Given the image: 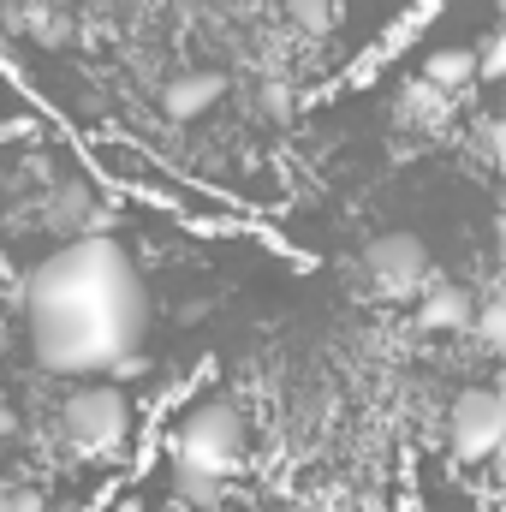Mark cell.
<instances>
[{
  "mask_svg": "<svg viewBox=\"0 0 506 512\" xmlns=\"http://www.w3.org/2000/svg\"><path fill=\"white\" fill-rule=\"evenodd\" d=\"M221 96H227V78H221V72H179V78L161 90V114H167V120H197V114H209Z\"/></svg>",
  "mask_w": 506,
  "mask_h": 512,
  "instance_id": "obj_6",
  "label": "cell"
},
{
  "mask_svg": "<svg viewBox=\"0 0 506 512\" xmlns=\"http://www.w3.org/2000/svg\"><path fill=\"white\" fill-rule=\"evenodd\" d=\"M114 512H143V501H131V495H126V501H120Z\"/></svg>",
  "mask_w": 506,
  "mask_h": 512,
  "instance_id": "obj_20",
  "label": "cell"
},
{
  "mask_svg": "<svg viewBox=\"0 0 506 512\" xmlns=\"http://www.w3.org/2000/svg\"><path fill=\"white\" fill-rule=\"evenodd\" d=\"M0 512H6V507H0Z\"/></svg>",
  "mask_w": 506,
  "mask_h": 512,
  "instance_id": "obj_23",
  "label": "cell"
},
{
  "mask_svg": "<svg viewBox=\"0 0 506 512\" xmlns=\"http://www.w3.org/2000/svg\"><path fill=\"white\" fill-rule=\"evenodd\" d=\"M495 477H501V489H506V441H501V453H495Z\"/></svg>",
  "mask_w": 506,
  "mask_h": 512,
  "instance_id": "obj_19",
  "label": "cell"
},
{
  "mask_svg": "<svg viewBox=\"0 0 506 512\" xmlns=\"http://www.w3.org/2000/svg\"><path fill=\"white\" fill-rule=\"evenodd\" d=\"M423 78L429 84H441L447 96H459L465 84H477L483 72H477V48H435L429 60H423Z\"/></svg>",
  "mask_w": 506,
  "mask_h": 512,
  "instance_id": "obj_9",
  "label": "cell"
},
{
  "mask_svg": "<svg viewBox=\"0 0 506 512\" xmlns=\"http://www.w3.org/2000/svg\"><path fill=\"white\" fill-rule=\"evenodd\" d=\"M12 429H18V417H12V399L0 393V435H12Z\"/></svg>",
  "mask_w": 506,
  "mask_h": 512,
  "instance_id": "obj_17",
  "label": "cell"
},
{
  "mask_svg": "<svg viewBox=\"0 0 506 512\" xmlns=\"http://www.w3.org/2000/svg\"><path fill=\"white\" fill-rule=\"evenodd\" d=\"M495 251H501V262H506V215L495 221Z\"/></svg>",
  "mask_w": 506,
  "mask_h": 512,
  "instance_id": "obj_18",
  "label": "cell"
},
{
  "mask_svg": "<svg viewBox=\"0 0 506 512\" xmlns=\"http://www.w3.org/2000/svg\"><path fill=\"white\" fill-rule=\"evenodd\" d=\"M256 102H262V114H268V120H286V108H292V96H286L280 84H262V90H256Z\"/></svg>",
  "mask_w": 506,
  "mask_h": 512,
  "instance_id": "obj_16",
  "label": "cell"
},
{
  "mask_svg": "<svg viewBox=\"0 0 506 512\" xmlns=\"http://www.w3.org/2000/svg\"><path fill=\"white\" fill-rule=\"evenodd\" d=\"M346 512H352V507H346Z\"/></svg>",
  "mask_w": 506,
  "mask_h": 512,
  "instance_id": "obj_22",
  "label": "cell"
},
{
  "mask_svg": "<svg viewBox=\"0 0 506 512\" xmlns=\"http://www.w3.org/2000/svg\"><path fill=\"white\" fill-rule=\"evenodd\" d=\"M24 334L48 376H108L149 334V292L114 233H78L24 274Z\"/></svg>",
  "mask_w": 506,
  "mask_h": 512,
  "instance_id": "obj_1",
  "label": "cell"
},
{
  "mask_svg": "<svg viewBox=\"0 0 506 512\" xmlns=\"http://www.w3.org/2000/svg\"><path fill=\"white\" fill-rule=\"evenodd\" d=\"M506 441V387H471L459 393L453 417H447V447L459 465H483L495 459Z\"/></svg>",
  "mask_w": 506,
  "mask_h": 512,
  "instance_id": "obj_4",
  "label": "cell"
},
{
  "mask_svg": "<svg viewBox=\"0 0 506 512\" xmlns=\"http://www.w3.org/2000/svg\"><path fill=\"white\" fill-rule=\"evenodd\" d=\"M245 447H251V435H245V417H239L233 399H203V405H191L185 423H179V435H173V459L203 465V471H215V477H233V471L245 465Z\"/></svg>",
  "mask_w": 506,
  "mask_h": 512,
  "instance_id": "obj_3",
  "label": "cell"
},
{
  "mask_svg": "<svg viewBox=\"0 0 506 512\" xmlns=\"http://www.w3.org/2000/svg\"><path fill=\"white\" fill-rule=\"evenodd\" d=\"M471 334H477V346H483L489 358H506V292H495L489 304H477Z\"/></svg>",
  "mask_w": 506,
  "mask_h": 512,
  "instance_id": "obj_11",
  "label": "cell"
},
{
  "mask_svg": "<svg viewBox=\"0 0 506 512\" xmlns=\"http://www.w3.org/2000/svg\"><path fill=\"white\" fill-rule=\"evenodd\" d=\"M477 72H483L489 84H506V24L495 30V36H489V48L477 54Z\"/></svg>",
  "mask_w": 506,
  "mask_h": 512,
  "instance_id": "obj_14",
  "label": "cell"
},
{
  "mask_svg": "<svg viewBox=\"0 0 506 512\" xmlns=\"http://www.w3.org/2000/svg\"><path fill=\"white\" fill-rule=\"evenodd\" d=\"M173 495H179L185 507H215V501H221V477H215V471H203V465L173 459Z\"/></svg>",
  "mask_w": 506,
  "mask_h": 512,
  "instance_id": "obj_10",
  "label": "cell"
},
{
  "mask_svg": "<svg viewBox=\"0 0 506 512\" xmlns=\"http://www.w3.org/2000/svg\"><path fill=\"white\" fill-rule=\"evenodd\" d=\"M60 429H66V441H72V453H84V459H102V453H120L131 441V399H126V382H90L72 387L66 399H60Z\"/></svg>",
  "mask_w": 506,
  "mask_h": 512,
  "instance_id": "obj_2",
  "label": "cell"
},
{
  "mask_svg": "<svg viewBox=\"0 0 506 512\" xmlns=\"http://www.w3.org/2000/svg\"><path fill=\"white\" fill-rule=\"evenodd\" d=\"M471 316H477V298H471L465 286H423L417 328H429V334H459V328H471Z\"/></svg>",
  "mask_w": 506,
  "mask_h": 512,
  "instance_id": "obj_7",
  "label": "cell"
},
{
  "mask_svg": "<svg viewBox=\"0 0 506 512\" xmlns=\"http://www.w3.org/2000/svg\"><path fill=\"white\" fill-rule=\"evenodd\" d=\"M447 90L441 84H429V78H417L405 96H399V126H417V131H441L447 126Z\"/></svg>",
  "mask_w": 506,
  "mask_h": 512,
  "instance_id": "obj_8",
  "label": "cell"
},
{
  "mask_svg": "<svg viewBox=\"0 0 506 512\" xmlns=\"http://www.w3.org/2000/svg\"><path fill=\"white\" fill-rule=\"evenodd\" d=\"M280 12H286L298 30H328L334 12H340V0H280Z\"/></svg>",
  "mask_w": 506,
  "mask_h": 512,
  "instance_id": "obj_13",
  "label": "cell"
},
{
  "mask_svg": "<svg viewBox=\"0 0 506 512\" xmlns=\"http://www.w3.org/2000/svg\"><path fill=\"white\" fill-rule=\"evenodd\" d=\"M364 268H370V280H376L381 292H393V298H417L423 286H429V245L417 239V233H381L364 245Z\"/></svg>",
  "mask_w": 506,
  "mask_h": 512,
  "instance_id": "obj_5",
  "label": "cell"
},
{
  "mask_svg": "<svg viewBox=\"0 0 506 512\" xmlns=\"http://www.w3.org/2000/svg\"><path fill=\"white\" fill-rule=\"evenodd\" d=\"M114 382H143L149 376V358H143V346L137 352H126V358H114V370H108Z\"/></svg>",
  "mask_w": 506,
  "mask_h": 512,
  "instance_id": "obj_15",
  "label": "cell"
},
{
  "mask_svg": "<svg viewBox=\"0 0 506 512\" xmlns=\"http://www.w3.org/2000/svg\"><path fill=\"white\" fill-rule=\"evenodd\" d=\"M495 18H501V24H506V0H495Z\"/></svg>",
  "mask_w": 506,
  "mask_h": 512,
  "instance_id": "obj_21",
  "label": "cell"
},
{
  "mask_svg": "<svg viewBox=\"0 0 506 512\" xmlns=\"http://www.w3.org/2000/svg\"><path fill=\"white\" fill-rule=\"evenodd\" d=\"M12 30H24V36L42 42V48H60V42H66V30L54 24V12H48L42 0H18V6H12Z\"/></svg>",
  "mask_w": 506,
  "mask_h": 512,
  "instance_id": "obj_12",
  "label": "cell"
}]
</instances>
